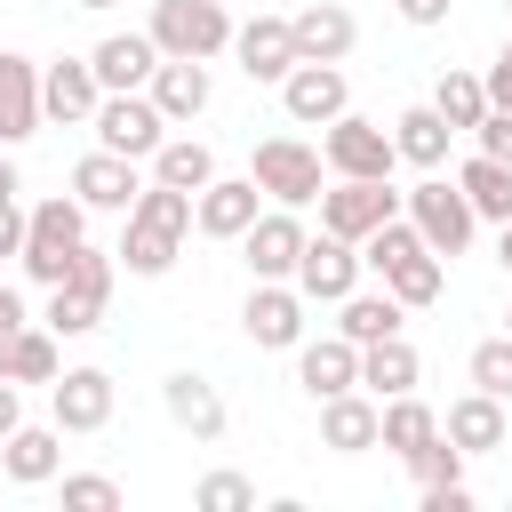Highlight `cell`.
Returning <instances> with one entry per match:
<instances>
[{
	"instance_id": "1",
	"label": "cell",
	"mask_w": 512,
	"mask_h": 512,
	"mask_svg": "<svg viewBox=\"0 0 512 512\" xmlns=\"http://www.w3.org/2000/svg\"><path fill=\"white\" fill-rule=\"evenodd\" d=\"M184 232H192V192L144 184L136 208H128V232H120V264H128L136 280H160V272L184 256Z\"/></svg>"
},
{
	"instance_id": "2",
	"label": "cell",
	"mask_w": 512,
	"mask_h": 512,
	"mask_svg": "<svg viewBox=\"0 0 512 512\" xmlns=\"http://www.w3.org/2000/svg\"><path fill=\"white\" fill-rule=\"evenodd\" d=\"M80 240H88V208H80L72 192H56V200L24 208V248H16V264H24V272H32L40 288H56Z\"/></svg>"
},
{
	"instance_id": "3",
	"label": "cell",
	"mask_w": 512,
	"mask_h": 512,
	"mask_svg": "<svg viewBox=\"0 0 512 512\" xmlns=\"http://www.w3.org/2000/svg\"><path fill=\"white\" fill-rule=\"evenodd\" d=\"M104 304H112V256L80 240L72 264H64V280L48 288V328H56V344H64V336H88V328L104 320Z\"/></svg>"
},
{
	"instance_id": "4",
	"label": "cell",
	"mask_w": 512,
	"mask_h": 512,
	"mask_svg": "<svg viewBox=\"0 0 512 512\" xmlns=\"http://www.w3.org/2000/svg\"><path fill=\"white\" fill-rule=\"evenodd\" d=\"M152 48L160 56H224L232 48V16H224V0H152Z\"/></svg>"
},
{
	"instance_id": "5",
	"label": "cell",
	"mask_w": 512,
	"mask_h": 512,
	"mask_svg": "<svg viewBox=\"0 0 512 512\" xmlns=\"http://www.w3.org/2000/svg\"><path fill=\"white\" fill-rule=\"evenodd\" d=\"M320 144H304V136H264L256 144V160H248V176H256V192L272 200V208H304V200H320Z\"/></svg>"
},
{
	"instance_id": "6",
	"label": "cell",
	"mask_w": 512,
	"mask_h": 512,
	"mask_svg": "<svg viewBox=\"0 0 512 512\" xmlns=\"http://www.w3.org/2000/svg\"><path fill=\"white\" fill-rule=\"evenodd\" d=\"M400 216L424 232V248H432V256H456V248L472 240V224H480V216H472V200H464L440 168H424V184H416V192H400Z\"/></svg>"
},
{
	"instance_id": "7",
	"label": "cell",
	"mask_w": 512,
	"mask_h": 512,
	"mask_svg": "<svg viewBox=\"0 0 512 512\" xmlns=\"http://www.w3.org/2000/svg\"><path fill=\"white\" fill-rule=\"evenodd\" d=\"M88 128H96V144H104V152H120V160H152V152H160V136H168V120H160V104H152L144 88L96 96Z\"/></svg>"
},
{
	"instance_id": "8",
	"label": "cell",
	"mask_w": 512,
	"mask_h": 512,
	"mask_svg": "<svg viewBox=\"0 0 512 512\" xmlns=\"http://www.w3.org/2000/svg\"><path fill=\"white\" fill-rule=\"evenodd\" d=\"M384 216H400V192H392V176H336V192H320V232H336V240H368Z\"/></svg>"
},
{
	"instance_id": "9",
	"label": "cell",
	"mask_w": 512,
	"mask_h": 512,
	"mask_svg": "<svg viewBox=\"0 0 512 512\" xmlns=\"http://www.w3.org/2000/svg\"><path fill=\"white\" fill-rule=\"evenodd\" d=\"M320 160L336 168V176H392V128L384 120H360V112H336L328 120V136H320Z\"/></svg>"
},
{
	"instance_id": "10",
	"label": "cell",
	"mask_w": 512,
	"mask_h": 512,
	"mask_svg": "<svg viewBox=\"0 0 512 512\" xmlns=\"http://www.w3.org/2000/svg\"><path fill=\"white\" fill-rule=\"evenodd\" d=\"M288 280H296V296H304V304H344V296L360 288V248H352V240H336V232H320V240L304 232V256H296V272H288Z\"/></svg>"
},
{
	"instance_id": "11",
	"label": "cell",
	"mask_w": 512,
	"mask_h": 512,
	"mask_svg": "<svg viewBox=\"0 0 512 512\" xmlns=\"http://www.w3.org/2000/svg\"><path fill=\"white\" fill-rule=\"evenodd\" d=\"M240 328H248L256 352H288V344H304V296H296V280H256L248 304H240Z\"/></svg>"
},
{
	"instance_id": "12",
	"label": "cell",
	"mask_w": 512,
	"mask_h": 512,
	"mask_svg": "<svg viewBox=\"0 0 512 512\" xmlns=\"http://www.w3.org/2000/svg\"><path fill=\"white\" fill-rule=\"evenodd\" d=\"M256 216H264L256 176H208V184L192 192V232H208V240H240Z\"/></svg>"
},
{
	"instance_id": "13",
	"label": "cell",
	"mask_w": 512,
	"mask_h": 512,
	"mask_svg": "<svg viewBox=\"0 0 512 512\" xmlns=\"http://www.w3.org/2000/svg\"><path fill=\"white\" fill-rule=\"evenodd\" d=\"M112 368H56L48 384V408H56V432H104L112 424Z\"/></svg>"
},
{
	"instance_id": "14",
	"label": "cell",
	"mask_w": 512,
	"mask_h": 512,
	"mask_svg": "<svg viewBox=\"0 0 512 512\" xmlns=\"http://www.w3.org/2000/svg\"><path fill=\"white\" fill-rule=\"evenodd\" d=\"M280 104L296 128H328L336 112H352V88H344V64H288L280 80Z\"/></svg>"
},
{
	"instance_id": "15",
	"label": "cell",
	"mask_w": 512,
	"mask_h": 512,
	"mask_svg": "<svg viewBox=\"0 0 512 512\" xmlns=\"http://www.w3.org/2000/svg\"><path fill=\"white\" fill-rule=\"evenodd\" d=\"M288 32H296V64H344L352 40H360L352 8H336V0H304V8L288 16Z\"/></svg>"
},
{
	"instance_id": "16",
	"label": "cell",
	"mask_w": 512,
	"mask_h": 512,
	"mask_svg": "<svg viewBox=\"0 0 512 512\" xmlns=\"http://www.w3.org/2000/svg\"><path fill=\"white\" fill-rule=\"evenodd\" d=\"M240 256H248L256 280H288L296 256H304V224H296V208H264V216L240 232Z\"/></svg>"
},
{
	"instance_id": "17",
	"label": "cell",
	"mask_w": 512,
	"mask_h": 512,
	"mask_svg": "<svg viewBox=\"0 0 512 512\" xmlns=\"http://www.w3.org/2000/svg\"><path fill=\"white\" fill-rule=\"evenodd\" d=\"M232 56H240V72L248 80H288V64H296V32H288V16H248V24H232Z\"/></svg>"
},
{
	"instance_id": "18",
	"label": "cell",
	"mask_w": 512,
	"mask_h": 512,
	"mask_svg": "<svg viewBox=\"0 0 512 512\" xmlns=\"http://www.w3.org/2000/svg\"><path fill=\"white\" fill-rule=\"evenodd\" d=\"M144 96H152V104H160V120L176 128V120H200L216 88H208V64H200V56H160V64H152V80H144Z\"/></svg>"
},
{
	"instance_id": "19",
	"label": "cell",
	"mask_w": 512,
	"mask_h": 512,
	"mask_svg": "<svg viewBox=\"0 0 512 512\" xmlns=\"http://www.w3.org/2000/svg\"><path fill=\"white\" fill-rule=\"evenodd\" d=\"M376 416H384V400L376 392H328L320 400V448H336V456H368L376 448Z\"/></svg>"
},
{
	"instance_id": "20",
	"label": "cell",
	"mask_w": 512,
	"mask_h": 512,
	"mask_svg": "<svg viewBox=\"0 0 512 512\" xmlns=\"http://www.w3.org/2000/svg\"><path fill=\"white\" fill-rule=\"evenodd\" d=\"M152 64H160L152 32H104V40L88 48V72H96V88H104V96H120V88H144V80H152Z\"/></svg>"
},
{
	"instance_id": "21",
	"label": "cell",
	"mask_w": 512,
	"mask_h": 512,
	"mask_svg": "<svg viewBox=\"0 0 512 512\" xmlns=\"http://www.w3.org/2000/svg\"><path fill=\"white\" fill-rule=\"evenodd\" d=\"M136 192H144V184H136V160H120V152H104V144L72 168V200H80V208H112V216H128Z\"/></svg>"
},
{
	"instance_id": "22",
	"label": "cell",
	"mask_w": 512,
	"mask_h": 512,
	"mask_svg": "<svg viewBox=\"0 0 512 512\" xmlns=\"http://www.w3.org/2000/svg\"><path fill=\"white\" fill-rule=\"evenodd\" d=\"M160 408H168V424H176V432H192L200 448H208V440H224V400H216V384H208V376L176 368V376L160 384Z\"/></svg>"
},
{
	"instance_id": "23",
	"label": "cell",
	"mask_w": 512,
	"mask_h": 512,
	"mask_svg": "<svg viewBox=\"0 0 512 512\" xmlns=\"http://www.w3.org/2000/svg\"><path fill=\"white\" fill-rule=\"evenodd\" d=\"M0 472H8L16 488H48V480L64 472V432H56V424H16V432L0 440Z\"/></svg>"
},
{
	"instance_id": "24",
	"label": "cell",
	"mask_w": 512,
	"mask_h": 512,
	"mask_svg": "<svg viewBox=\"0 0 512 512\" xmlns=\"http://www.w3.org/2000/svg\"><path fill=\"white\" fill-rule=\"evenodd\" d=\"M40 136V64L0 48V144H24Z\"/></svg>"
},
{
	"instance_id": "25",
	"label": "cell",
	"mask_w": 512,
	"mask_h": 512,
	"mask_svg": "<svg viewBox=\"0 0 512 512\" xmlns=\"http://www.w3.org/2000/svg\"><path fill=\"white\" fill-rule=\"evenodd\" d=\"M96 96H104V88H96L88 56H56V64L40 72V120H64V128H72V120L96 112Z\"/></svg>"
},
{
	"instance_id": "26",
	"label": "cell",
	"mask_w": 512,
	"mask_h": 512,
	"mask_svg": "<svg viewBox=\"0 0 512 512\" xmlns=\"http://www.w3.org/2000/svg\"><path fill=\"white\" fill-rule=\"evenodd\" d=\"M296 384H304L312 400H328V392H352V384H360V344H352V336L296 344Z\"/></svg>"
},
{
	"instance_id": "27",
	"label": "cell",
	"mask_w": 512,
	"mask_h": 512,
	"mask_svg": "<svg viewBox=\"0 0 512 512\" xmlns=\"http://www.w3.org/2000/svg\"><path fill=\"white\" fill-rule=\"evenodd\" d=\"M440 432H448V440H456L464 456H488V448H504V432H512V424H504V400L472 384L464 400H448V416H440Z\"/></svg>"
},
{
	"instance_id": "28",
	"label": "cell",
	"mask_w": 512,
	"mask_h": 512,
	"mask_svg": "<svg viewBox=\"0 0 512 512\" xmlns=\"http://www.w3.org/2000/svg\"><path fill=\"white\" fill-rule=\"evenodd\" d=\"M416 376H424V360H416L408 336H376V344H360V392L392 400V392H416Z\"/></svg>"
},
{
	"instance_id": "29",
	"label": "cell",
	"mask_w": 512,
	"mask_h": 512,
	"mask_svg": "<svg viewBox=\"0 0 512 512\" xmlns=\"http://www.w3.org/2000/svg\"><path fill=\"white\" fill-rule=\"evenodd\" d=\"M56 368H64V352H56V328L40 320H24L16 336H0V376L8 384H56Z\"/></svg>"
},
{
	"instance_id": "30",
	"label": "cell",
	"mask_w": 512,
	"mask_h": 512,
	"mask_svg": "<svg viewBox=\"0 0 512 512\" xmlns=\"http://www.w3.org/2000/svg\"><path fill=\"white\" fill-rule=\"evenodd\" d=\"M376 280H384L408 312H424V304H440V288H448V256H432V248L416 240V248H408V256H392Z\"/></svg>"
},
{
	"instance_id": "31",
	"label": "cell",
	"mask_w": 512,
	"mask_h": 512,
	"mask_svg": "<svg viewBox=\"0 0 512 512\" xmlns=\"http://www.w3.org/2000/svg\"><path fill=\"white\" fill-rule=\"evenodd\" d=\"M456 192L472 200V216H488V224H512V160H488V152H472V160L456 168Z\"/></svg>"
},
{
	"instance_id": "32",
	"label": "cell",
	"mask_w": 512,
	"mask_h": 512,
	"mask_svg": "<svg viewBox=\"0 0 512 512\" xmlns=\"http://www.w3.org/2000/svg\"><path fill=\"white\" fill-rule=\"evenodd\" d=\"M448 136H456V128H448L432 104H408V112L392 120V152L416 160V168H440V160H448Z\"/></svg>"
},
{
	"instance_id": "33",
	"label": "cell",
	"mask_w": 512,
	"mask_h": 512,
	"mask_svg": "<svg viewBox=\"0 0 512 512\" xmlns=\"http://www.w3.org/2000/svg\"><path fill=\"white\" fill-rule=\"evenodd\" d=\"M432 432H440V416H432L416 392H392V400H384V416H376V448H392V456H416Z\"/></svg>"
},
{
	"instance_id": "34",
	"label": "cell",
	"mask_w": 512,
	"mask_h": 512,
	"mask_svg": "<svg viewBox=\"0 0 512 512\" xmlns=\"http://www.w3.org/2000/svg\"><path fill=\"white\" fill-rule=\"evenodd\" d=\"M216 176V152L200 144V136H160V152H152V184H176V192H200Z\"/></svg>"
},
{
	"instance_id": "35",
	"label": "cell",
	"mask_w": 512,
	"mask_h": 512,
	"mask_svg": "<svg viewBox=\"0 0 512 512\" xmlns=\"http://www.w3.org/2000/svg\"><path fill=\"white\" fill-rule=\"evenodd\" d=\"M336 312H344V320H336V336H352V344H376V336H400V320H408V304H400L392 288H384V296H360V288H352V296H344Z\"/></svg>"
},
{
	"instance_id": "36",
	"label": "cell",
	"mask_w": 512,
	"mask_h": 512,
	"mask_svg": "<svg viewBox=\"0 0 512 512\" xmlns=\"http://www.w3.org/2000/svg\"><path fill=\"white\" fill-rule=\"evenodd\" d=\"M432 112H440L448 128H472V120L488 112V88H480V72H456V64H448V72L432 80Z\"/></svg>"
},
{
	"instance_id": "37",
	"label": "cell",
	"mask_w": 512,
	"mask_h": 512,
	"mask_svg": "<svg viewBox=\"0 0 512 512\" xmlns=\"http://www.w3.org/2000/svg\"><path fill=\"white\" fill-rule=\"evenodd\" d=\"M408 472H416V488H440V480H464V448L448 440V432H432L416 456H400Z\"/></svg>"
},
{
	"instance_id": "38",
	"label": "cell",
	"mask_w": 512,
	"mask_h": 512,
	"mask_svg": "<svg viewBox=\"0 0 512 512\" xmlns=\"http://www.w3.org/2000/svg\"><path fill=\"white\" fill-rule=\"evenodd\" d=\"M472 384L496 392V400H512V336H480L472 344Z\"/></svg>"
},
{
	"instance_id": "39",
	"label": "cell",
	"mask_w": 512,
	"mask_h": 512,
	"mask_svg": "<svg viewBox=\"0 0 512 512\" xmlns=\"http://www.w3.org/2000/svg\"><path fill=\"white\" fill-rule=\"evenodd\" d=\"M192 504H200V512H256V480H240V472H208V480L192 488Z\"/></svg>"
},
{
	"instance_id": "40",
	"label": "cell",
	"mask_w": 512,
	"mask_h": 512,
	"mask_svg": "<svg viewBox=\"0 0 512 512\" xmlns=\"http://www.w3.org/2000/svg\"><path fill=\"white\" fill-rule=\"evenodd\" d=\"M64 504H72V512H120V480H104V472H72V480H64Z\"/></svg>"
},
{
	"instance_id": "41",
	"label": "cell",
	"mask_w": 512,
	"mask_h": 512,
	"mask_svg": "<svg viewBox=\"0 0 512 512\" xmlns=\"http://www.w3.org/2000/svg\"><path fill=\"white\" fill-rule=\"evenodd\" d=\"M472 136H480L488 160H512V112H504V104H488V112L472 120Z\"/></svg>"
},
{
	"instance_id": "42",
	"label": "cell",
	"mask_w": 512,
	"mask_h": 512,
	"mask_svg": "<svg viewBox=\"0 0 512 512\" xmlns=\"http://www.w3.org/2000/svg\"><path fill=\"white\" fill-rule=\"evenodd\" d=\"M392 8H400V24H416V32L448 24V0H392Z\"/></svg>"
},
{
	"instance_id": "43",
	"label": "cell",
	"mask_w": 512,
	"mask_h": 512,
	"mask_svg": "<svg viewBox=\"0 0 512 512\" xmlns=\"http://www.w3.org/2000/svg\"><path fill=\"white\" fill-rule=\"evenodd\" d=\"M480 88H488V104H504V112H512V40H504V56L488 64V80H480Z\"/></svg>"
},
{
	"instance_id": "44",
	"label": "cell",
	"mask_w": 512,
	"mask_h": 512,
	"mask_svg": "<svg viewBox=\"0 0 512 512\" xmlns=\"http://www.w3.org/2000/svg\"><path fill=\"white\" fill-rule=\"evenodd\" d=\"M24 248V208H16V192L0 200V256H16Z\"/></svg>"
},
{
	"instance_id": "45",
	"label": "cell",
	"mask_w": 512,
	"mask_h": 512,
	"mask_svg": "<svg viewBox=\"0 0 512 512\" xmlns=\"http://www.w3.org/2000/svg\"><path fill=\"white\" fill-rule=\"evenodd\" d=\"M16 328H24V296L0 280V336H16Z\"/></svg>"
},
{
	"instance_id": "46",
	"label": "cell",
	"mask_w": 512,
	"mask_h": 512,
	"mask_svg": "<svg viewBox=\"0 0 512 512\" xmlns=\"http://www.w3.org/2000/svg\"><path fill=\"white\" fill-rule=\"evenodd\" d=\"M16 424H24V400H16V384H8V376H0V440H8V432H16Z\"/></svg>"
},
{
	"instance_id": "47",
	"label": "cell",
	"mask_w": 512,
	"mask_h": 512,
	"mask_svg": "<svg viewBox=\"0 0 512 512\" xmlns=\"http://www.w3.org/2000/svg\"><path fill=\"white\" fill-rule=\"evenodd\" d=\"M496 264H504V272H512V224H504V232H496Z\"/></svg>"
},
{
	"instance_id": "48",
	"label": "cell",
	"mask_w": 512,
	"mask_h": 512,
	"mask_svg": "<svg viewBox=\"0 0 512 512\" xmlns=\"http://www.w3.org/2000/svg\"><path fill=\"white\" fill-rule=\"evenodd\" d=\"M8 192H24V184H16V168H8V160H0V200H8Z\"/></svg>"
},
{
	"instance_id": "49",
	"label": "cell",
	"mask_w": 512,
	"mask_h": 512,
	"mask_svg": "<svg viewBox=\"0 0 512 512\" xmlns=\"http://www.w3.org/2000/svg\"><path fill=\"white\" fill-rule=\"evenodd\" d=\"M72 8H96V16H104V8H120V0H72Z\"/></svg>"
},
{
	"instance_id": "50",
	"label": "cell",
	"mask_w": 512,
	"mask_h": 512,
	"mask_svg": "<svg viewBox=\"0 0 512 512\" xmlns=\"http://www.w3.org/2000/svg\"><path fill=\"white\" fill-rule=\"evenodd\" d=\"M504 320H512V312H504ZM504 336H512V328H504Z\"/></svg>"
},
{
	"instance_id": "51",
	"label": "cell",
	"mask_w": 512,
	"mask_h": 512,
	"mask_svg": "<svg viewBox=\"0 0 512 512\" xmlns=\"http://www.w3.org/2000/svg\"><path fill=\"white\" fill-rule=\"evenodd\" d=\"M504 8H512V0H504Z\"/></svg>"
}]
</instances>
